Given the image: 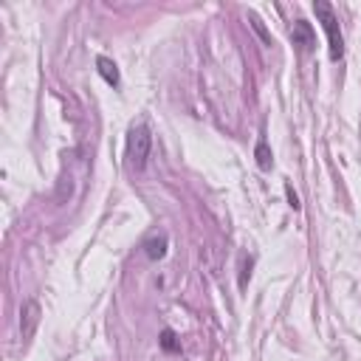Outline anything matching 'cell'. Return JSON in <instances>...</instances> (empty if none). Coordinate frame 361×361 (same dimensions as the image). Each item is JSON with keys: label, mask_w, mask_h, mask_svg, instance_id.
Segmentation results:
<instances>
[{"label": "cell", "mask_w": 361, "mask_h": 361, "mask_svg": "<svg viewBox=\"0 0 361 361\" xmlns=\"http://www.w3.org/2000/svg\"><path fill=\"white\" fill-rule=\"evenodd\" d=\"M150 150H152V133L147 127V122H136L130 124L127 130V144H124V155H127V166L141 172L147 166V158H150Z\"/></svg>", "instance_id": "1"}, {"label": "cell", "mask_w": 361, "mask_h": 361, "mask_svg": "<svg viewBox=\"0 0 361 361\" xmlns=\"http://www.w3.org/2000/svg\"><path fill=\"white\" fill-rule=\"evenodd\" d=\"M313 12H316V18H319V23H322V29H324V34H327L330 60H333V63H339V60L344 57V37H341V29H339V18H336V12H333V6H330V4H324V0H316V4H313Z\"/></svg>", "instance_id": "2"}, {"label": "cell", "mask_w": 361, "mask_h": 361, "mask_svg": "<svg viewBox=\"0 0 361 361\" xmlns=\"http://www.w3.org/2000/svg\"><path fill=\"white\" fill-rule=\"evenodd\" d=\"M291 40L294 46H299V51H310L316 46V34H313V26L308 20H296L291 26Z\"/></svg>", "instance_id": "3"}, {"label": "cell", "mask_w": 361, "mask_h": 361, "mask_svg": "<svg viewBox=\"0 0 361 361\" xmlns=\"http://www.w3.org/2000/svg\"><path fill=\"white\" fill-rule=\"evenodd\" d=\"M96 71H99V77H102L110 88H119V85H122V74H119V68H116V63H113V60H107V57H96Z\"/></svg>", "instance_id": "4"}, {"label": "cell", "mask_w": 361, "mask_h": 361, "mask_svg": "<svg viewBox=\"0 0 361 361\" xmlns=\"http://www.w3.org/2000/svg\"><path fill=\"white\" fill-rule=\"evenodd\" d=\"M37 322H40V305H37V302H29V305L23 308V322H20V327H23V339H29V336L34 333Z\"/></svg>", "instance_id": "5"}, {"label": "cell", "mask_w": 361, "mask_h": 361, "mask_svg": "<svg viewBox=\"0 0 361 361\" xmlns=\"http://www.w3.org/2000/svg\"><path fill=\"white\" fill-rule=\"evenodd\" d=\"M254 158H257V166L260 169H271V164H274V158H271V150H268V141L265 138H260L257 141V150H254Z\"/></svg>", "instance_id": "6"}, {"label": "cell", "mask_w": 361, "mask_h": 361, "mask_svg": "<svg viewBox=\"0 0 361 361\" xmlns=\"http://www.w3.org/2000/svg\"><path fill=\"white\" fill-rule=\"evenodd\" d=\"M144 249H147V257H150V260L164 257V251H166V235H158V237L147 240V243H144Z\"/></svg>", "instance_id": "7"}, {"label": "cell", "mask_w": 361, "mask_h": 361, "mask_svg": "<svg viewBox=\"0 0 361 361\" xmlns=\"http://www.w3.org/2000/svg\"><path fill=\"white\" fill-rule=\"evenodd\" d=\"M249 20H251V29H254V32H257V34L263 37V43H265V46H271V34H268V32L263 29V23H260V18H257V15H249Z\"/></svg>", "instance_id": "8"}, {"label": "cell", "mask_w": 361, "mask_h": 361, "mask_svg": "<svg viewBox=\"0 0 361 361\" xmlns=\"http://www.w3.org/2000/svg\"><path fill=\"white\" fill-rule=\"evenodd\" d=\"M161 347L169 350V353L178 350V341H175V333H172V330H164V333H161Z\"/></svg>", "instance_id": "9"}, {"label": "cell", "mask_w": 361, "mask_h": 361, "mask_svg": "<svg viewBox=\"0 0 361 361\" xmlns=\"http://www.w3.org/2000/svg\"><path fill=\"white\" fill-rule=\"evenodd\" d=\"M285 192H288V201H291V206H294V209H299L302 204H299V198H296V192H294L291 187H285Z\"/></svg>", "instance_id": "10"}]
</instances>
